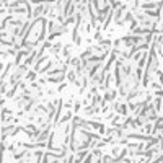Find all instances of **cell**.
Returning <instances> with one entry per match:
<instances>
[{"label":"cell","instance_id":"cell-2","mask_svg":"<svg viewBox=\"0 0 163 163\" xmlns=\"http://www.w3.org/2000/svg\"><path fill=\"white\" fill-rule=\"evenodd\" d=\"M36 77H38V75H36L34 70H33V72H28V73H26V80H34Z\"/></svg>","mask_w":163,"mask_h":163},{"label":"cell","instance_id":"cell-4","mask_svg":"<svg viewBox=\"0 0 163 163\" xmlns=\"http://www.w3.org/2000/svg\"><path fill=\"white\" fill-rule=\"evenodd\" d=\"M103 163H113V158H111V156H104V158H103Z\"/></svg>","mask_w":163,"mask_h":163},{"label":"cell","instance_id":"cell-1","mask_svg":"<svg viewBox=\"0 0 163 163\" xmlns=\"http://www.w3.org/2000/svg\"><path fill=\"white\" fill-rule=\"evenodd\" d=\"M49 130H51V127H47V126H46V127H44V130H42V132H39V135L36 137V140H38L39 143H42L46 139H47V135H49Z\"/></svg>","mask_w":163,"mask_h":163},{"label":"cell","instance_id":"cell-3","mask_svg":"<svg viewBox=\"0 0 163 163\" xmlns=\"http://www.w3.org/2000/svg\"><path fill=\"white\" fill-rule=\"evenodd\" d=\"M64 55H65V57L70 55V46H65V47H64Z\"/></svg>","mask_w":163,"mask_h":163}]
</instances>
